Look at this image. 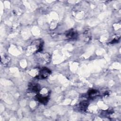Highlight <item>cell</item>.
<instances>
[{
  "instance_id": "obj_1",
  "label": "cell",
  "mask_w": 121,
  "mask_h": 121,
  "mask_svg": "<svg viewBox=\"0 0 121 121\" xmlns=\"http://www.w3.org/2000/svg\"><path fill=\"white\" fill-rule=\"evenodd\" d=\"M51 72L49 69H48L47 68L44 67L41 69L37 77L38 78L44 79L47 78L50 75Z\"/></svg>"
},
{
  "instance_id": "obj_2",
  "label": "cell",
  "mask_w": 121,
  "mask_h": 121,
  "mask_svg": "<svg viewBox=\"0 0 121 121\" xmlns=\"http://www.w3.org/2000/svg\"><path fill=\"white\" fill-rule=\"evenodd\" d=\"M36 98L39 102L43 104H45L46 103H47L49 99L48 96H43L41 95H37Z\"/></svg>"
},
{
  "instance_id": "obj_3",
  "label": "cell",
  "mask_w": 121,
  "mask_h": 121,
  "mask_svg": "<svg viewBox=\"0 0 121 121\" xmlns=\"http://www.w3.org/2000/svg\"><path fill=\"white\" fill-rule=\"evenodd\" d=\"M66 36L69 39H74L77 37V32L73 30H69L68 32V33L66 34Z\"/></svg>"
},
{
  "instance_id": "obj_4",
  "label": "cell",
  "mask_w": 121,
  "mask_h": 121,
  "mask_svg": "<svg viewBox=\"0 0 121 121\" xmlns=\"http://www.w3.org/2000/svg\"><path fill=\"white\" fill-rule=\"evenodd\" d=\"M30 90L32 91L35 92H37L39 90L40 86L38 84H30V86H29Z\"/></svg>"
},
{
  "instance_id": "obj_5",
  "label": "cell",
  "mask_w": 121,
  "mask_h": 121,
  "mask_svg": "<svg viewBox=\"0 0 121 121\" xmlns=\"http://www.w3.org/2000/svg\"><path fill=\"white\" fill-rule=\"evenodd\" d=\"M88 104L87 101H83L79 104V108L81 110H84L86 109V108H87V107L88 106Z\"/></svg>"
},
{
  "instance_id": "obj_6",
  "label": "cell",
  "mask_w": 121,
  "mask_h": 121,
  "mask_svg": "<svg viewBox=\"0 0 121 121\" xmlns=\"http://www.w3.org/2000/svg\"><path fill=\"white\" fill-rule=\"evenodd\" d=\"M98 91L95 89H92L88 91V95L91 98L95 97L98 95Z\"/></svg>"
}]
</instances>
